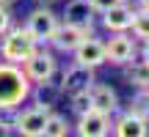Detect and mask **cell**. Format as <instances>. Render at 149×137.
Returning a JSON list of instances; mask_svg holds the SVG:
<instances>
[{"mask_svg": "<svg viewBox=\"0 0 149 137\" xmlns=\"http://www.w3.org/2000/svg\"><path fill=\"white\" fill-rule=\"evenodd\" d=\"M58 25H61V16L53 11V5H36V8H31V14L25 16V27L33 33V38H36L39 44H47Z\"/></svg>", "mask_w": 149, "mask_h": 137, "instance_id": "cell-5", "label": "cell"}, {"mask_svg": "<svg viewBox=\"0 0 149 137\" xmlns=\"http://www.w3.org/2000/svg\"><path fill=\"white\" fill-rule=\"evenodd\" d=\"M53 107H44L33 101L25 110H14V132L22 137H44V123Z\"/></svg>", "mask_w": 149, "mask_h": 137, "instance_id": "cell-3", "label": "cell"}, {"mask_svg": "<svg viewBox=\"0 0 149 137\" xmlns=\"http://www.w3.org/2000/svg\"><path fill=\"white\" fill-rule=\"evenodd\" d=\"M91 3V8L97 11V14H102V11H108L111 5H119V3H124V0H88Z\"/></svg>", "mask_w": 149, "mask_h": 137, "instance_id": "cell-22", "label": "cell"}, {"mask_svg": "<svg viewBox=\"0 0 149 137\" xmlns=\"http://www.w3.org/2000/svg\"><path fill=\"white\" fill-rule=\"evenodd\" d=\"M22 68H25L28 79L36 85V82H44V79H53L55 74H58V58H55L50 49L39 47L36 52H33L31 58L22 63Z\"/></svg>", "mask_w": 149, "mask_h": 137, "instance_id": "cell-6", "label": "cell"}, {"mask_svg": "<svg viewBox=\"0 0 149 137\" xmlns=\"http://www.w3.org/2000/svg\"><path fill=\"white\" fill-rule=\"evenodd\" d=\"M33 82L19 63L0 60V112H14L31 99Z\"/></svg>", "mask_w": 149, "mask_h": 137, "instance_id": "cell-1", "label": "cell"}, {"mask_svg": "<svg viewBox=\"0 0 149 137\" xmlns=\"http://www.w3.org/2000/svg\"><path fill=\"white\" fill-rule=\"evenodd\" d=\"M42 44L33 38V33L25 25H11L8 30L0 36V60H8V63H25Z\"/></svg>", "mask_w": 149, "mask_h": 137, "instance_id": "cell-2", "label": "cell"}, {"mask_svg": "<svg viewBox=\"0 0 149 137\" xmlns=\"http://www.w3.org/2000/svg\"><path fill=\"white\" fill-rule=\"evenodd\" d=\"M94 30H88V27H80V25H69V22H61L58 27H55V33L50 36V47L55 49V52H64V55H72L74 47H77L80 41H83L86 36H91Z\"/></svg>", "mask_w": 149, "mask_h": 137, "instance_id": "cell-8", "label": "cell"}, {"mask_svg": "<svg viewBox=\"0 0 149 137\" xmlns=\"http://www.w3.org/2000/svg\"><path fill=\"white\" fill-rule=\"evenodd\" d=\"M72 134V123L58 112H50L47 123H44V137H69Z\"/></svg>", "mask_w": 149, "mask_h": 137, "instance_id": "cell-17", "label": "cell"}, {"mask_svg": "<svg viewBox=\"0 0 149 137\" xmlns=\"http://www.w3.org/2000/svg\"><path fill=\"white\" fill-rule=\"evenodd\" d=\"M36 5H53V3H58V0H33Z\"/></svg>", "mask_w": 149, "mask_h": 137, "instance_id": "cell-25", "label": "cell"}, {"mask_svg": "<svg viewBox=\"0 0 149 137\" xmlns=\"http://www.w3.org/2000/svg\"><path fill=\"white\" fill-rule=\"evenodd\" d=\"M122 68H124V79H127L130 88H135V90L149 88V63L146 60H133V63H127Z\"/></svg>", "mask_w": 149, "mask_h": 137, "instance_id": "cell-16", "label": "cell"}, {"mask_svg": "<svg viewBox=\"0 0 149 137\" xmlns=\"http://www.w3.org/2000/svg\"><path fill=\"white\" fill-rule=\"evenodd\" d=\"M113 134L116 137H146L149 134V121L144 115L133 110H124V112H116L113 118Z\"/></svg>", "mask_w": 149, "mask_h": 137, "instance_id": "cell-11", "label": "cell"}, {"mask_svg": "<svg viewBox=\"0 0 149 137\" xmlns=\"http://www.w3.org/2000/svg\"><path fill=\"white\" fill-rule=\"evenodd\" d=\"M127 110H133V112H138V115H144L146 121H149V101H146V96H144V90H138V93L133 96V101H130V107Z\"/></svg>", "mask_w": 149, "mask_h": 137, "instance_id": "cell-20", "label": "cell"}, {"mask_svg": "<svg viewBox=\"0 0 149 137\" xmlns=\"http://www.w3.org/2000/svg\"><path fill=\"white\" fill-rule=\"evenodd\" d=\"M138 58V38L130 36V30L124 33H111V38H105V63L111 66H127Z\"/></svg>", "mask_w": 149, "mask_h": 137, "instance_id": "cell-4", "label": "cell"}, {"mask_svg": "<svg viewBox=\"0 0 149 137\" xmlns=\"http://www.w3.org/2000/svg\"><path fill=\"white\" fill-rule=\"evenodd\" d=\"M97 68H91V66H80V63H74L72 60V66H66L64 71H61V90H64L66 96H72V93H80V90H91V85L97 82Z\"/></svg>", "mask_w": 149, "mask_h": 137, "instance_id": "cell-7", "label": "cell"}, {"mask_svg": "<svg viewBox=\"0 0 149 137\" xmlns=\"http://www.w3.org/2000/svg\"><path fill=\"white\" fill-rule=\"evenodd\" d=\"M69 101H72V112H74V115H83V112H88V110H91V93H88V90L72 93V96H69Z\"/></svg>", "mask_w": 149, "mask_h": 137, "instance_id": "cell-19", "label": "cell"}, {"mask_svg": "<svg viewBox=\"0 0 149 137\" xmlns=\"http://www.w3.org/2000/svg\"><path fill=\"white\" fill-rule=\"evenodd\" d=\"M11 25H14V14H11V8L6 3H0V36H3Z\"/></svg>", "mask_w": 149, "mask_h": 137, "instance_id": "cell-21", "label": "cell"}, {"mask_svg": "<svg viewBox=\"0 0 149 137\" xmlns=\"http://www.w3.org/2000/svg\"><path fill=\"white\" fill-rule=\"evenodd\" d=\"M133 14H135V8L124 0V3L111 5L108 11H102V14H100V25L105 27L108 33H124V30H130Z\"/></svg>", "mask_w": 149, "mask_h": 137, "instance_id": "cell-12", "label": "cell"}, {"mask_svg": "<svg viewBox=\"0 0 149 137\" xmlns=\"http://www.w3.org/2000/svg\"><path fill=\"white\" fill-rule=\"evenodd\" d=\"M14 132V118H6V112H0V137Z\"/></svg>", "mask_w": 149, "mask_h": 137, "instance_id": "cell-23", "label": "cell"}, {"mask_svg": "<svg viewBox=\"0 0 149 137\" xmlns=\"http://www.w3.org/2000/svg\"><path fill=\"white\" fill-rule=\"evenodd\" d=\"M130 33L138 41H146L149 38V8H135L133 22H130Z\"/></svg>", "mask_w": 149, "mask_h": 137, "instance_id": "cell-18", "label": "cell"}, {"mask_svg": "<svg viewBox=\"0 0 149 137\" xmlns=\"http://www.w3.org/2000/svg\"><path fill=\"white\" fill-rule=\"evenodd\" d=\"M138 8H149V0H138Z\"/></svg>", "mask_w": 149, "mask_h": 137, "instance_id": "cell-26", "label": "cell"}, {"mask_svg": "<svg viewBox=\"0 0 149 137\" xmlns=\"http://www.w3.org/2000/svg\"><path fill=\"white\" fill-rule=\"evenodd\" d=\"M94 16H97V11L91 8L88 0H69V3L64 5L61 22H69V25H80V27L94 30Z\"/></svg>", "mask_w": 149, "mask_h": 137, "instance_id": "cell-14", "label": "cell"}, {"mask_svg": "<svg viewBox=\"0 0 149 137\" xmlns=\"http://www.w3.org/2000/svg\"><path fill=\"white\" fill-rule=\"evenodd\" d=\"M72 60H74V63H80V66H91V68L105 66V41H102L100 36H94V33L86 36L83 41L74 47Z\"/></svg>", "mask_w": 149, "mask_h": 137, "instance_id": "cell-9", "label": "cell"}, {"mask_svg": "<svg viewBox=\"0 0 149 137\" xmlns=\"http://www.w3.org/2000/svg\"><path fill=\"white\" fill-rule=\"evenodd\" d=\"M61 96H64V90H61V82H55V77L44 79V82H36L31 90V99L36 104H44V107H55L61 101Z\"/></svg>", "mask_w": 149, "mask_h": 137, "instance_id": "cell-15", "label": "cell"}, {"mask_svg": "<svg viewBox=\"0 0 149 137\" xmlns=\"http://www.w3.org/2000/svg\"><path fill=\"white\" fill-rule=\"evenodd\" d=\"M88 93H91V110L105 112V115H116L119 112V93L108 82H94Z\"/></svg>", "mask_w": 149, "mask_h": 137, "instance_id": "cell-13", "label": "cell"}, {"mask_svg": "<svg viewBox=\"0 0 149 137\" xmlns=\"http://www.w3.org/2000/svg\"><path fill=\"white\" fill-rule=\"evenodd\" d=\"M138 58H141V60H146V63H149V38H146V41H141V49H138Z\"/></svg>", "mask_w": 149, "mask_h": 137, "instance_id": "cell-24", "label": "cell"}, {"mask_svg": "<svg viewBox=\"0 0 149 137\" xmlns=\"http://www.w3.org/2000/svg\"><path fill=\"white\" fill-rule=\"evenodd\" d=\"M74 134H80V137H108V134H113V121L105 112L88 110V112H83V115H77Z\"/></svg>", "mask_w": 149, "mask_h": 137, "instance_id": "cell-10", "label": "cell"}, {"mask_svg": "<svg viewBox=\"0 0 149 137\" xmlns=\"http://www.w3.org/2000/svg\"><path fill=\"white\" fill-rule=\"evenodd\" d=\"M0 3H6V5H11V3H14V0H0Z\"/></svg>", "mask_w": 149, "mask_h": 137, "instance_id": "cell-27", "label": "cell"}, {"mask_svg": "<svg viewBox=\"0 0 149 137\" xmlns=\"http://www.w3.org/2000/svg\"><path fill=\"white\" fill-rule=\"evenodd\" d=\"M144 96H146V101H149V88H146V90H144Z\"/></svg>", "mask_w": 149, "mask_h": 137, "instance_id": "cell-28", "label": "cell"}]
</instances>
